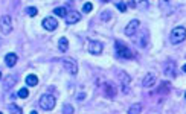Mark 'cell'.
<instances>
[{
    "label": "cell",
    "mask_w": 186,
    "mask_h": 114,
    "mask_svg": "<svg viewBox=\"0 0 186 114\" xmlns=\"http://www.w3.org/2000/svg\"><path fill=\"white\" fill-rule=\"evenodd\" d=\"M186 40V29L183 28V26H177V28H174L172 31H171V34H169V41L172 43V44H180V43H183Z\"/></svg>",
    "instance_id": "6da1fadb"
},
{
    "label": "cell",
    "mask_w": 186,
    "mask_h": 114,
    "mask_svg": "<svg viewBox=\"0 0 186 114\" xmlns=\"http://www.w3.org/2000/svg\"><path fill=\"white\" fill-rule=\"evenodd\" d=\"M38 103H40V106H41L44 111H50V109H53V108H55V105H57V99H55V96H53V94L44 93V94L40 97Z\"/></svg>",
    "instance_id": "7a4b0ae2"
},
{
    "label": "cell",
    "mask_w": 186,
    "mask_h": 114,
    "mask_svg": "<svg viewBox=\"0 0 186 114\" xmlns=\"http://www.w3.org/2000/svg\"><path fill=\"white\" fill-rule=\"evenodd\" d=\"M115 46H116V50H118V55L121 56V58H125V59H131V58H134L136 55H134V52L130 49V47H127L124 43H121V41H116L115 43Z\"/></svg>",
    "instance_id": "3957f363"
},
{
    "label": "cell",
    "mask_w": 186,
    "mask_h": 114,
    "mask_svg": "<svg viewBox=\"0 0 186 114\" xmlns=\"http://www.w3.org/2000/svg\"><path fill=\"white\" fill-rule=\"evenodd\" d=\"M11 31H12L11 17L9 15H3L2 18H0V32H2L3 35H8V34H11Z\"/></svg>",
    "instance_id": "277c9868"
},
{
    "label": "cell",
    "mask_w": 186,
    "mask_h": 114,
    "mask_svg": "<svg viewBox=\"0 0 186 114\" xmlns=\"http://www.w3.org/2000/svg\"><path fill=\"white\" fill-rule=\"evenodd\" d=\"M63 65H64L66 72H69L70 75H76V73H78V64H76L75 59H72V58H64V59H63Z\"/></svg>",
    "instance_id": "5b68a950"
},
{
    "label": "cell",
    "mask_w": 186,
    "mask_h": 114,
    "mask_svg": "<svg viewBox=\"0 0 186 114\" xmlns=\"http://www.w3.org/2000/svg\"><path fill=\"white\" fill-rule=\"evenodd\" d=\"M41 26H43L46 31L52 32V31H55V29L58 28V20H57L55 17H46V18L41 22Z\"/></svg>",
    "instance_id": "8992f818"
},
{
    "label": "cell",
    "mask_w": 186,
    "mask_h": 114,
    "mask_svg": "<svg viewBox=\"0 0 186 114\" xmlns=\"http://www.w3.org/2000/svg\"><path fill=\"white\" fill-rule=\"evenodd\" d=\"M139 25H140V23H139V20H131V22L125 26V31H124V32H125V35H127V37H133V35L137 32Z\"/></svg>",
    "instance_id": "52a82bcc"
},
{
    "label": "cell",
    "mask_w": 186,
    "mask_h": 114,
    "mask_svg": "<svg viewBox=\"0 0 186 114\" xmlns=\"http://www.w3.org/2000/svg\"><path fill=\"white\" fill-rule=\"evenodd\" d=\"M102 49H104V46L101 41H90V44H88V52L91 55H99L102 52Z\"/></svg>",
    "instance_id": "ba28073f"
},
{
    "label": "cell",
    "mask_w": 186,
    "mask_h": 114,
    "mask_svg": "<svg viewBox=\"0 0 186 114\" xmlns=\"http://www.w3.org/2000/svg\"><path fill=\"white\" fill-rule=\"evenodd\" d=\"M64 20H66L67 25H75V23H78V22L81 20V14H79L78 11H70Z\"/></svg>",
    "instance_id": "9c48e42d"
},
{
    "label": "cell",
    "mask_w": 186,
    "mask_h": 114,
    "mask_svg": "<svg viewBox=\"0 0 186 114\" xmlns=\"http://www.w3.org/2000/svg\"><path fill=\"white\" fill-rule=\"evenodd\" d=\"M156 81H157L156 75H154V73H148V75H145V78H143V81H142V85L146 87V88H150V87H153V85L156 84Z\"/></svg>",
    "instance_id": "30bf717a"
},
{
    "label": "cell",
    "mask_w": 186,
    "mask_h": 114,
    "mask_svg": "<svg viewBox=\"0 0 186 114\" xmlns=\"http://www.w3.org/2000/svg\"><path fill=\"white\" fill-rule=\"evenodd\" d=\"M17 55L15 53H8L6 56H5V64L8 65V67H14L15 64H17Z\"/></svg>",
    "instance_id": "8fae6325"
},
{
    "label": "cell",
    "mask_w": 186,
    "mask_h": 114,
    "mask_svg": "<svg viewBox=\"0 0 186 114\" xmlns=\"http://www.w3.org/2000/svg\"><path fill=\"white\" fill-rule=\"evenodd\" d=\"M116 76H118V79L122 82V84H130V75H127L125 72H122V70H116Z\"/></svg>",
    "instance_id": "7c38bea8"
},
{
    "label": "cell",
    "mask_w": 186,
    "mask_h": 114,
    "mask_svg": "<svg viewBox=\"0 0 186 114\" xmlns=\"http://www.w3.org/2000/svg\"><path fill=\"white\" fill-rule=\"evenodd\" d=\"M140 112H142V105L140 103H133L128 108V112L127 114H140Z\"/></svg>",
    "instance_id": "4fadbf2b"
},
{
    "label": "cell",
    "mask_w": 186,
    "mask_h": 114,
    "mask_svg": "<svg viewBox=\"0 0 186 114\" xmlns=\"http://www.w3.org/2000/svg\"><path fill=\"white\" fill-rule=\"evenodd\" d=\"M25 81H26V84H28L29 87H35V85L38 84V78H37L35 75H28Z\"/></svg>",
    "instance_id": "5bb4252c"
},
{
    "label": "cell",
    "mask_w": 186,
    "mask_h": 114,
    "mask_svg": "<svg viewBox=\"0 0 186 114\" xmlns=\"http://www.w3.org/2000/svg\"><path fill=\"white\" fill-rule=\"evenodd\" d=\"M67 47H69V41H67V38H60V43H58V49H60V52H67Z\"/></svg>",
    "instance_id": "9a60e30c"
},
{
    "label": "cell",
    "mask_w": 186,
    "mask_h": 114,
    "mask_svg": "<svg viewBox=\"0 0 186 114\" xmlns=\"http://www.w3.org/2000/svg\"><path fill=\"white\" fill-rule=\"evenodd\" d=\"M53 14H55V15H58V17H64V18H66L69 12L66 11V8H64V6H60V8H55V9H53Z\"/></svg>",
    "instance_id": "2e32d148"
},
{
    "label": "cell",
    "mask_w": 186,
    "mask_h": 114,
    "mask_svg": "<svg viewBox=\"0 0 186 114\" xmlns=\"http://www.w3.org/2000/svg\"><path fill=\"white\" fill-rule=\"evenodd\" d=\"M9 112H11V114H23V109H22L19 105L11 103V105H9Z\"/></svg>",
    "instance_id": "e0dca14e"
},
{
    "label": "cell",
    "mask_w": 186,
    "mask_h": 114,
    "mask_svg": "<svg viewBox=\"0 0 186 114\" xmlns=\"http://www.w3.org/2000/svg\"><path fill=\"white\" fill-rule=\"evenodd\" d=\"M15 82H17V76H8V79L5 81V88L8 90V88H9V87H12Z\"/></svg>",
    "instance_id": "ac0fdd59"
},
{
    "label": "cell",
    "mask_w": 186,
    "mask_h": 114,
    "mask_svg": "<svg viewBox=\"0 0 186 114\" xmlns=\"http://www.w3.org/2000/svg\"><path fill=\"white\" fill-rule=\"evenodd\" d=\"M91 9H93V3H91V2H85V3L82 5V12H84V14H88Z\"/></svg>",
    "instance_id": "d6986e66"
},
{
    "label": "cell",
    "mask_w": 186,
    "mask_h": 114,
    "mask_svg": "<svg viewBox=\"0 0 186 114\" xmlns=\"http://www.w3.org/2000/svg\"><path fill=\"white\" fill-rule=\"evenodd\" d=\"M26 14L31 15V17H35V15L38 14V9L34 8V6H28V8H26Z\"/></svg>",
    "instance_id": "ffe728a7"
},
{
    "label": "cell",
    "mask_w": 186,
    "mask_h": 114,
    "mask_svg": "<svg viewBox=\"0 0 186 114\" xmlns=\"http://www.w3.org/2000/svg\"><path fill=\"white\" fill-rule=\"evenodd\" d=\"M17 96H19V97H22V99H26V97L29 96V90H28V88H22V90H19Z\"/></svg>",
    "instance_id": "44dd1931"
},
{
    "label": "cell",
    "mask_w": 186,
    "mask_h": 114,
    "mask_svg": "<svg viewBox=\"0 0 186 114\" xmlns=\"http://www.w3.org/2000/svg\"><path fill=\"white\" fill-rule=\"evenodd\" d=\"M116 8H118L121 12H125V11H127V3H125V2H116Z\"/></svg>",
    "instance_id": "7402d4cb"
},
{
    "label": "cell",
    "mask_w": 186,
    "mask_h": 114,
    "mask_svg": "<svg viewBox=\"0 0 186 114\" xmlns=\"http://www.w3.org/2000/svg\"><path fill=\"white\" fill-rule=\"evenodd\" d=\"M63 112H64V114H73V106H72V105H64Z\"/></svg>",
    "instance_id": "603a6c76"
},
{
    "label": "cell",
    "mask_w": 186,
    "mask_h": 114,
    "mask_svg": "<svg viewBox=\"0 0 186 114\" xmlns=\"http://www.w3.org/2000/svg\"><path fill=\"white\" fill-rule=\"evenodd\" d=\"M110 17H112V14H110V12H107V11H104V12L101 14V20H102V22L110 20Z\"/></svg>",
    "instance_id": "cb8c5ba5"
},
{
    "label": "cell",
    "mask_w": 186,
    "mask_h": 114,
    "mask_svg": "<svg viewBox=\"0 0 186 114\" xmlns=\"http://www.w3.org/2000/svg\"><path fill=\"white\" fill-rule=\"evenodd\" d=\"M127 5H128L130 8H136V5H137V3H136V2H128Z\"/></svg>",
    "instance_id": "d4e9b609"
},
{
    "label": "cell",
    "mask_w": 186,
    "mask_h": 114,
    "mask_svg": "<svg viewBox=\"0 0 186 114\" xmlns=\"http://www.w3.org/2000/svg\"><path fill=\"white\" fill-rule=\"evenodd\" d=\"M181 70H183V72L186 73V64H184V65H181Z\"/></svg>",
    "instance_id": "484cf974"
},
{
    "label": "cell",
    "mask_w": 186,
    "mask_h": 114,
    "mask_svg": "<svg viewBox=\"0 0 186 114\" xmlns=\"http://www.w3.org/2000/svg\"><path fill=\"white\" fill-rule=\"evenodd\" d=\"M31 114H38V112H37V111L34 109V111H31Z\"/></svg>",
    "instance_id": "4316f807"
},
{
    "label": "cell",
    "mask_w": 186,
    "mask_h": 114,
    "mask_svg": "<svg viewBox=\"0 0 186 114\" xmlns=\"http://www.w3.org/2000/svg\"><path fill=\"white\" fill-rule=\"evenodd\" d=\"M0 79H2V72H0Z\"/></svg>",
    "instance_id": "83f0119b"
},
{
    "label": "cell",
    "mask_w": 186,
    "mask_h": 114,
    "mask_svg": "<svg viewBox=\"0 0 186 114\" xmlns=\"http://www.w3.org/2000/svg\"><path fill=\"white\" fill-rule=\"evenodd\" d=\"M184 97H186V93H184Z\"/></svg>",
    "instance_id": "f1b7e54d"
},
{
    "label": "cell",
    "mask_w": 186,
    "mask_h": 114,
    "mask_svg": "<svg viewBox=\"0 0 186 114\" xmlns=\"http://www.w3.org/2000/svg\"><path fill=\"white\" fill-rule=\"evenodd\" d=\"M0 114H2V112H0Z\"/></svg>",
    "instance_id": "f546056e"
}]
</instances>
